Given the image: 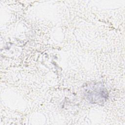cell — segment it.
Here are the masks:
<instances>
[{"label":"cell","mask_w":125,"mask_h":125,"mask_svg":"<svg viewBox=\"0 0 125 125\" xmlns=\"http://www.w3.org/2000/svg\"><path fill=\"white\" fill-rule=\"evenodd\" d=\"M84 90L85 97L93 104L104 103L108 97L106 88L101 83H91L87 84Z\"/></svg>","instance_id":"cell-1"}]
</instances>
